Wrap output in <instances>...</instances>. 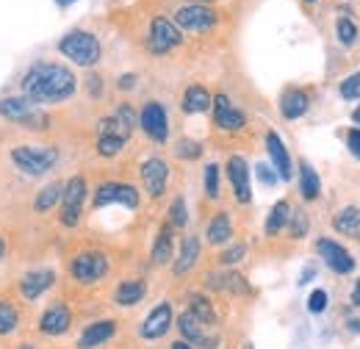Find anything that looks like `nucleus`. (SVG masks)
Instances as JSON below:
<instances>
[{
    "instance_id": "bb28decb",
    "label": "nucleus",
    "mask_w": 360,
    "mask_h": 349,
    "mask_svg": "<svg viewBox=\"0 0 360 349\" xmlns=\"http://www.w3.org/2000/svg\"><path fill=\"white\" fill-rule=\"evenodd\" d=\"M333 230L347 236V239H360V208L347 205L333 217Z\"/></svg>"
},
{
    "instance_id": "7c9ffc66",
    "label": "nucleus",
    "mask_w": 360,
    "mask_h": 349,
    "mask_svg": "<svg viewBox=\"0 0 360 349\" xmlns=\"http://www.w3.org/2000/svg\"><path fill=\"white\" fill-rule=\"evenodd\" d=\"M61 191H64V183H47L45 189L37 194V200H34V211L45 214L53 205H58L61 203Z\"/></svg>"
},
{
    "instance_id": "3c124183",
    "label": "nucleus",
    "mask_w": 360,
    "mask_h": 349,
    "mask_svg": "<svg viewBox=\"0 0 360 349\" xmlns=\"http://www.w3.org/2000/svg\"><path fill=\"white\" fill-rule=\"evenodd\" d=\"M352 122H355V125L360 128V106L355 108V111H352Z\"/></svg>"
},
{
    "instance_id": "6e6d98bb",
    "label": "nucleus",
    "mask_w": 360,
    "mask_h": 349,
    "mask_svg": "<svg viewBox=\"0 0 360 349\" xmlns=\"http://www.w3.org/2000/svg\"><path fill=\"white\" fill-rule=\"evenodd\" d=\"M3 253H6V241L0 239V258H3Z\"/></svg>"
},
{
    "instance_id": "c85d7f7f",
    "label": "nucleus",
    "mask_w": 360,
    "mask_h": 349,
    "mask_svg": "<svg viewBox=\"0 0 360 349\" xmlns=\"http://www.w3.org/2000/svg\"><path fill=\"white\" fill-rule=\"evenodd\" d=\"M300 194H302L305 203H316L321 197V180H319L316 170L305 158L300 161Z\"/></svg>"
},
{
    "instance_id": "5fc2aeb1",
    "label": "nucleus",
    "mask_w": 360,
    "mask_h": 349,
    "mask_svg": "<svg viewBox=\"0 0 360 349\" xmlns=\"http://www.w3.org/2000/svg\"><path fill=\"white\" fill-rule=\"evenodd\" d=\"M300 3H302V6H308V8H311V6H316V3H321V0H300Z\"/></svg>"
},
{
    "instance_id": "49530a36",
    "label": "nucleus",
    "mask_w": 360,
    "mask_h": 349,
    "mask_svg": "<svg viewBox=\"0 0 360 349\" xmlns=\"http://www.w3.org/2000/svg\"><path fill=\"white\" fill-rule=\"evenodd\" d=\"M314 269H305V272H302V277H300V286H305V283H311V280H314Z\"/></svg>"
},
{
    "instance_id": "0eeeda50",
    "label": "nucleus",
    "mask_w": 360,
    "mask_h": 349,
    "mask_svg": "<svg viewBox=\"0 0 360 349\" xmlns=\"http://www.w3.org/2000/svg\"><path fill=\"white\" fill-rule=\"evenodd\" d=\"M183 44V31L172 23V17H164V14H155L150 20V34H147V47L158 56H167L172 50H178Z\"/></svg>"
},
{
    "instance_id": "f3484780",
    "label": "nucleus",
    "mask_w": 360,
    "mask_h": 349,
    "mask_svg": "<svg viewBox=\"0 0 360 349\" xmlns=\"http://www.w3.org/2000/svg\"><path fill=\"white\" fill-rule=\"evenodd\" d=\"M280 117L283 120H288V122H294V120H302L305 114H308V108H311V97H308V91L300 87H288L283 94H280Z\"/></svg>"
},
{
    "instance_id": "37998d69",
    "label": "nucleus",
    "mask_w": 360,
    "mask_h": 349,
    "mask_svg": "<svg viewBox=\"0 0 360 349\" xmlns=\"http://www.w3.org/2000/svg\"><path fill=\"white\" fill-rule=\"evenodd\" d=\"M255 172H258V177H261L266 186H274V183L280 180V177H277V172L271 170L269 164H258V167H255Z\"/></svg>"
},
{
    "instance_id": "e433bc0d",
    "label": "nucleus",
    "mask_w": 360,
    "mask_h": 349,
    "mask_svg": "<svg viewBox=\"0 0 360 349\" xmlns=\"http://www.w3.org/2000/svg\"><path fill=\"white\" fill-rule=\"evenodd\" d=\"M219 180H222V170L217 161H211L205 167V194L208 200H219Z\"/></svg>"
},
{
    "instance_id": "2f4dec72",
    "label": "nucleus",
    "mask_w": 360,
    "mask_h": 349,
    "mask_svg": "<svg viewBox=\"0 0 360 349\" xmlns=\"http://www.w3.org/2000/svg\"><path fill=\"white\" fill-rule=\"evenodd\" d=\"M188 310L202 322V324H214L217 322V310L211 305V300L205 294H191L188 297Z\"/></svg>"
},
{
    "instance_id": "4d7b16f0",
    "label": "nucleus",
    "mask_w": 360,
    "mask_h": 349,
    "mask_svg": "<svg viewBox=\"0 0 360 349\" xmlns=\"http://www.w3.org/2000/svg\"><path fill=\"white\" fill-rule=\"evenodd\" d=\"M17 349H34L31 344H22V347H17Z\"/></svg>"
},
{
    "instance_id": "13d9d810",
    "label": "nucleus",
    "mask_w": 360,
    "mask_h": 349,
    "mask_svg": "<svg viewBox=\"0 0 360 349\" xmlns=\"http://www.w3.org/2000/svg\"><path fill=\"white\" fill-rule=\"evenodd\" d=\"M347 3H349V0H347Z\"/></svg>"
},
{
    "instance_id": "c756f323",
    "label": "nucleus",
    "mask_w": 360,
    "mask_h": 349,
    "mask_svg": "<svg viewBox=\"0 0 360 349\" xmlns=\"http://www.w3.org/2000/svg\"><path fill=\"white\" fill-rule=\"evenodd\" d=\"M288 217H291V205H288V200H277L274 205H271L269 217H266V224H264V233L266 236H277V233H283L285 227H288Z\"/></svg>"
},
{
    "instance_id": "603ef678",
    "label": "nucleus",
    "mask_w": 360,
    "mask_h": 349,
    "mask_svg": "<svg viewBox=\"0 0 360 349\" xmlns=\"http://www.w3.org/2000/svg\"><path fill=\"white\" fill-rule=\"evenodd\" d=\"M188 3H197V6H214L217 0H188Z\"/></svg>"
},
{
    "instance_id": "dca6fc26",
    "label": "nucleus",
    "mask_w": 360,
    "mask_h": 349,
    "mask_svg": "<svg viewBox=\"0 0 360 349\" xmlns=\"http://www.w3.org/2000/svg\"><path fill=\"white\" fill-rule=\"evenodd\" d=\"M208 324H202L191 310H183L178 316V330H180V338L183 341H188L191 347H205V349H214L219 344V338H214V336H208V330H205Z\"/></svg>"
},
{
    "instance_id": "393cba45",
    "label": "nucleus",
    "mask_w": 360,
    "mask_h": 349,
    "mask_svg": "<svg viewBox=\"0 0 360 349\" xmlns=\"http://www.w3.org/2000/svg\"><path fill=\"white\" fill-rule=\"evenodd\" d=\"M172 253H175V227L172 224H161L150 258H153L155 266H167V263L172 261Z\"/></svg>"
},
{
    "instance_id": "ddd939ff",
    "label": "nucleus",
    "mask_w": 360,
    "mask_h": 349,
    "mask_svg": "<svg viewBox=\"0 0 360 349\" xmlns=\"http://www.w3.org/2000/svg\"><path fill=\"white\" fill-rule=\"evenodd\" d=\"M211 111H214V125H217L219 131L238 133L247 128V117H244V111L236 108V106L230 103V97H227L225 91L214 94V106H211Z\"/></svg>"
},
{
    "instance_id": "c03bdc74",
    "label": "nucleus",
    "mask_w": 360,
    "mask_h": 349,
    "mask_svg": "<svg viewBox=\"0 0 360 349\" xmlns=\"http://www.w3.org/2000/svg\"><path fill=\"white\" fill-rule=\"evenodd\" d=\"M86 84H89V94L91 97H100V94H103V78H100V75H89V81H86Z\"/></svg>"
},
{
    "instance_id": "b1692460",
    "label": "nucleus",
    "mask_w": 360,
    "mask_h": 349,
    "mask_svg": "<svg viewBox=\"0 0 360 349\" xmlns=\"http://www.w3.org/2000/svg\"><path fill=\"white\" fill-rule=\"evenodd\" d=\"M211 106H214V94L205 87L194 84V87H188L183 91L180 108H183L186 114H205V111H211Z\"/></svg>"
},
{
    "instance_id": "09e8293b",
    "label": "nucleus",
    "mask_w": 360,
    "mask_h": 349,
    "mask_svg": "<svg viewBox=\"0 0 360 349\" xmlns=\"http://www.w3.org/2000/svg\"><path fill=\"white\" fill-rule=\"evenodd\" d=\"M172 349H194V347H191L188 341H183V338H180V341H175V344H172Z\"/></svg>"
},
{
    "instance_id": "5701e85b",
    "label": "nucleus",
    "mask_w": 360,
    "mask_h": 349,
    "mask_svg": "<svg viewBox=\"0 0 360 349\" xmlns=\"http://www.w3.org/2000/svg\"><path fill=\"white\" fill-rule=\"evenodd\" d=\"M200 253H202V241H200L197 236H186V239H183V244H180L178 261H175V266H172L175 277L188 274V272L197 266V261H200Z\"/></svg>"
},
{
    "instance_id": "c9c22d12",
    "label": "nucleus",
    "mask_w": 360,
    "mask_h": 349,
    "mask_svg": "<svg viewBox=\"0 0 360 349\" xmlns=\"http://www.w3.org/2000/svg\"><path fill=\"white\" fill-rule=\"evenodd\" d=\"M122 147H125V139H120V136H97V153H100L103 158L120 156Z\"/></svg>"
},
{
    "instance_id": "72a5a7b5",
    "label": "nucleus",
    "mask_w": 360,
    "mask_h": 349,
    "mask_svg": "<svg viewBox=\"0 0 360 349\" xmlns=\"http://www.w3.org/2000/svg\"><path fill=\"white\" fill-rule=\"evenodd\" d=\"M202 156V144L194 139H178L175 141V158L180 161H197Z\"/></svg>"
},
{
    "instance_id": "f704fd0d",
    "label": "nucleus",
    "mask_w": 360,
    "mask_h": 349,
    "mask_svg": "<svg viewBox=\"0 0 360 349\" xmlns=\"http://www.w3.org/2000/svg\"><path fill=\"white\" fill-rule=\"evenodd\" d=\"M167 219H169L167 224H172L175 230L188 224V208H186V200H183V197H175V200H172V205H169V211H167Z\"/></svg>"
},
{
    "instance_id": "39448f33",
    "label": "nucleus",
    "mask_w": 360,
    "mask_h": 349,
    "mask_svg": "<svg viewBox=\"0 0 360 349\" xmlns=\"http://www.w3.org/2000/svg\"><path fill=\"white\" fill-rule=\"evenodd\" d=\"M172 23L186 34H205L214 31L219 25V14L214 11V6H197V3H186L180 6L172 17Z\"/></svg>"
},
{
    "instance_id": "9d476101",
    "label": "nucleus",
    "mask_w": 360,
    "mask_h": 349,
    "mask_svg": "<svg viewBox=\"0 0 360 349\" xmlns=\"http://www.w3.org/2000/svg\"><path fill=\"white\" fill-rule=\"evenodd\" d=\"M91 203H94V208H105V205L120 203V205L136 211V208H139V189L131 186V183L105 180V183H100V186L94 189V200H91Z\"/></svg>"
},
{
    "instance_id": "7ed1b4c3",
    "label": "nucleus",
    "mask_w": 360,
    "mask_h": 349,
    "mask_svg": "<svg viewBox=\"0 0 360 349\" xmlns=\"http://www.w3.org/2000/svg\"><path fill=\"white\" fill-rule=\"evenodd\" d=\"M0 117L8 122H17L22 128H31V131H45L50 125L45 111L37 108V103L28 97H3L0 100Z\"/></svg>"
},
{
    "instance_id": "4be33fe9",
    "label": "nucleus",
    "mask_w": 360,
    "mask_h": 349,
    "mask_svg": "<svg viewBox=\"0 0 360 349\" xmlns=\"http://www.w3.org/2000/svg\"><path fill=\"white\" fill-rule=\"evenodd\" d=\"M335 39L344 44V47H352L360 39V25H358V14L349 11L347 6H341L335 11Z\"/></svg>"
},
{
    "instance_id": "a211bd4d",
    "label": "nucleus",
    "mask_w": 360,
    "mask_h": 349,
    "mask_svg": "<svg viewBox=\"0 0 360 349\" xmlns=\"http://www.w3.org/2000/svg\"><path fill=\"white\" fill-rule=\"evenodd\" d=\"M266 153H269V161L274 167V172L280 180H291L294 177V164H291V156H288V147L283 144V139L277 136V131H266Z\"/></svg>"
},
{
    "instance_id": "9b49d317",
    "label": "nucleus",
    "mask_w": 360,
    "mask_h": 349,
    "mask_svg": "<svg viewBox=\"0 0 360 349\" xmlns=\"http://www.w3.org/2000/svg\"><path fill=\"white\" fill-rule=\"evenodd\" d=\"M316 255L327 263V269L335 272V274H349V272H355V266H358V263H355V255H352L341 241L327 239V236L316 239Z\"/></svg>"
},
{
    "instance_id": "4468645a",
    "label": "nucleus",
    "mask_w": 360,
    "mask_h": 349,
    "mask_svg": "<svg viewBox=\"0 0 360 349\" xmlns=\"http://www.w3.org/2000/svg\"><path fill=\"white\" fill-rule=\"evenodd\" d=\"M139 174H141V186H144L147 197H153V200L164 197L167 183H169V164H167L164 158H158V156L147 158V161L141 164Z\"/></svg>"
},
{
    "instance_id": "4c0bfd02",
    "label": "nucleus",
    "mask_w": 360,
    "mask_h": 349,
    "mask_svg": "<svg viewBox=\"0 0 360 349\" xmlns=\"http://www.w3.org/2000/svg\"><path fill=\"white\" fill-rule=\"evenodd\" d=\"M17 324H20V316H17L14 305H8V303H3V300H0V336L14 333V330H17Z\"/></svg>"
},
{
    "instance_id": "1a4fd4ad",
    "label": "nucleus",
    "mask_w": 360,
    "mask_h": 349,
    "mask_svg": "<svg viewBox=\"0 0 360 349\" xmlns=\"http://www.w3.org/2000/svg\"><path fill=\"white\" fill-rule=\"evenodd\" d=\"M139 128L144 131V136L155 144H164L169 139V117L167 108L158 100H147L139 111Z\"/></svg>"
},
{
    "instance_id": "de8ad7c7",
    "label": "nucleus",
    "mask_w": 360,
    "mask_h": 349,
    "mask_svg": "<svg viewBox=\"0 0 360 349\" xmlns=\"http://www.w3.org/2000/svg\"><path fill=\"white\" fill-rule=\"evenodd\" d=\"M352 305L360 307V277H358V283H355V291H352Z\"/></svg>"
},
{
    "instance_id": "aec40b11",
    "label": "nucleus",
    "mask_w": 360,
    "mask_h": 349,
    "mask_svg": "<svg viewBox=\"0 0 360 349\" xmlns=\"http://www.w3.org/2000/svg\"><path fill=\"white\" fill-rule=\"evenodd\" d=\"M70 324H72V313H70V307L64 305V303L50 305L42 313V319H39V330L45 336H64L70 330Z\"/></svg>"
},
{
    "instance_id": "6e6552de",
    "label": "nucleus",
    "mask_w": 360,
    "mask_h": 349,
    "mask_svg": "<svg viewBox=\"0 0 360 349\" xmlns=\"http://www.w3.org/2000/svg\"><path fill=\"white\" fill-rule=\"evenodd\" d=\"M111 263L103 253L97 250H86V253H78L72 261H70V274L72 280L84 283V286H91V283H100L105 274H108Z\"/></svg>"
},
{
    "instance_id": "423d86ee",
    "label": "nucleus",
    "mask_w": 360,
    "mask_h": 349,
    "mask_svg": "<svg viewBox=\"0 0 360 349\" xmlns=\"http://www.w3.org/2000/svg\"><path fill=\"white\" fill-rule=\"evenodd\" d=\"M86 177L84 174H72L67 183H64V191H61V224L64 227H75L81 222L84 214V203H86Z\"/></svg>"
},
{
    "instance_id": "cd10ccee",
    "label": "nucleus",
    "mask_w": 360,
    "mask_h": 349,
    "mask_svg": "<svg viewBox=\"0 0 360 349\" xmlns=\"http://www.w3.org/2000/svg\"><path fill=\"white\" fill-rule=\"evenodd\" d=\"M144 294H147L144 280H125L114 288V303L120 307H134L144 300Z\"/></svg>"
},
{
    "instance_id": "8fccbe9b",
    "label": "nucleus",
    "mask_w": 360,
    "mask_h": 349,
    "mask_svg": "<svg viewBox=\"0 0 360 349\" xmlns=\"http://www.w3.org/2000/svg\"><path fill=\"white\" fill-rule=\"evenodd\" d=\"M347 327H352V333H360V322H358V319H352V322H347Z\"/></svg>"
},
{
    "instance_id": "20e7f679",
    "label": "nucleus",
    "mask_w": 360,
    "mask_h": 349,
    "mask_svg": "<svg viewBox=\"0 0 360 349\" xmlns=\"http://www.w3.org/2000/svg\"><path fill=\"white\" fill-rule=\"evenodd\" d=\"M11 161L14 167L28 177H42L45 172H50L58 161V150L56 147H14L11 150Z\"/></svg>"
},
{
    "instance_id": "79ce46f5",
    "label": "nucleus",
    "mask_w": 360,
    "mask_h": 349,
    "mask_svg": "<svg viewBox=\"0 0 360 349\" xmlns=\"http://www.w3.org/2000/svg\"><path fill=\"white\" fill-rule=\"evenodd\" d=\"M347 147H349V153L360 161V128L358 125L347 131Z\"/></svg>"
},
{
    "instance_id": "f257e3e1",
    "label": "nucleus",
    "mask_w": 360,
    "mask_h": 349,
    "mask_svg": "<svg viewBox=\"0 0 360 349\" xmlns=\"http://www.w3.org/2000/svg\"><path fill=\"white\" fill-rule=\"evenodd\" d=\"M20 89L34 103H64L78 91V78L70 67L56 61H37L25 70Z\"/></svg>"
},
{
    "instance_id": "6ab92c4d",
    "label": "nucleus",
    "mask_w": 360,
    "mask_h": 349,
    "mask_svg": "<svg viewBox=\"0 0 360 349\" xmlns=\"http://www.w3.org/2000/svg\"><path fill=\"white\" fill-rule=\"evenodd\" d=\"M53 283H56V272L53 269H31L20 280V294H22V300L34 303V300H39L45 294Z\"/></svg>"
},
{
    "instance_id": "58836bf2",
    "label": "nucleus",
    "mask_w": 360,
    "mask_h": 349,
    "mask_svg": "<svg viewBox=\"0 0 360 349\" xmlns=\"http://www.w3.org/2000/svg\"><path fill=\"white\" fill-rule=\"evenodd\" d=\"M247 255V244H241V241H236V244H230L225 253L219 255V266L222 269H233L236 263H241V258Z\"/></svg>"
},
{
    "instance_id": "f8f14e48",
    "label": "nucleus",
    "mask_w": 360,
    "mask_h": 349,
    "mask_svg": "<svg viewBox=\"0 0 360 349\" xmlns=\"http://www.w3.org/2000/svg\"><path fill=\"white\" fill-rule=\"evenodd\" d=\"M225 170L236 203L238 205H250L252 203V189H250V164H247V158L244 156H230Z\"/></svg>"
},
{
    "instance_id": "ea45409f",
    "label": "nucleus",
    "mask_w": 360,
    "mask_h": 349,
    "mask_svg": "<svg viewBox=\"0 0 360 349\" xmlns=\"http://www.w3.org/2000/svg\"><path fill=\"white\" fill-rule=\"evenodd\" d=\"M338 91L344 100H360V72H352L349 78H344Z\"/></svg>"
},
{
    "instance_id": "a878e982",
    "label": "nucleus",
    "mask_w": 360,
    "mask_h": 349,
    "mask_svg": "<svg viewBox=\"0 0 360 349\" xmlns=\"http://www.w3.org/2000/svg\"><path fill=\"white\" fill-rule=\"evenodd\" d=\"M205 239H208V244H214V247L230 244V241H233V222H230V214H225V211L214 214L211 222H208V227H205Z\"/></svg>"
},
{
    "instance_id": "864d4df0",
    "label": "nucleus",
    "mask_w": 360,
    "mask_h": 349,
    "mask_svg": "<svg viewBox=\"0 0 360 349\" xmlns=\"http://www.w3.org/2000/svg\"><path fill=\"white\" fill-rule=\"evenodd\" d=\"M75 0H56V6H61V8H67V6H72Z\"/></svg>"
},
{
    "instance_id": "412c9836",
    "label": "nucleus",
    "mask_w": 360,
    "mask_h": 349,
    "mask_svg": "<svg viewBox=\"0 0 360 349\" xmlns=\"http://www.w3.org/2000/svg\"><path fill=\"white\" fill-rule=\"evenodd\" d=\"M114 336H117V322H114V319L94 322V324H89V327L81 333L78 349H97V347H103L105 341H111Z\"/></svg>"
},
{
    "instance_id": "f03ea898",
    "label": "nucleus",
    "mask_w": 360,
    "mask_h": 349,
    "mask_svg": "<svg viewBox=\"0 0 360 349\" xmlns=\"http://www.w3.org/2000/svg\"><path fill=\"white\" fill-rule=\"evenodd\" d=\"M58 53H61L64 58H70L72 64H78V67H84V70H91V67L100 61L103 47H100V39H97L91 31L75 28V31H70V34L61 37Z\"/></svg>"
},
{
    "instance_id": "a18cd8bd",
    "label": "nucleus",
    "mask_w": 360,
    "mask_h": 349,
    "mask_svg": "<svg viewBox=\"0 0 360 349\" xmlns=\"http://www.w3.org/2000/svg\"><path fill=\"white\" fill-rule=\"evenodd\" d=\"M136 81H139V78H136L134 72H128V75H122V78L117 81V89H122V91H131V89H134Z\"/></svg>"
},
{
    "instance_id": "473e14b6",
    "label": "nucleus",
    "mask_w": 360,
    "mask_h": 349,
    "mask_svg": "<svg viewBox=\"0 0 360 349\" xmlns=\"http://www.w3.org/2000/svg\"><path fill=\"white\" fill-rule=\"evenodd\" d=\"M288 236L294 239V241H300V239H305L308 236V230H311V217L302 211V208H291V217H288Z\"/></svg>"
},
{
    "instance_id": "2eb2a0df",
    "label": "nucleus",
    "mask_w": 360,
    "mask_h": 349,
    "mask_svg": "<svg viewBox=\"0 0 360 349\" xmlns=\"http://www.w3.org/2000/svg\"><path fill=\"white\" fill-rule=\"evenodd\" d=\"M172 319H175V313H172V305L169 303H158V305L153 307L150 313H147V319L141 322V327H139V336L144 338V341H158V338H164L167 333H169V327H172Z\"/></svg>"
},
{
    "instance_id": "a19ab883",
    "label": "nucleus",
    "mask_w": 360,
    "mask_h": 349,
    "mask_svg": "<svg viewBox=\"0 0 360 349\" xmlns=\"http://www.w3.org/2000/svg\"><path fill=\"white\" fill-rule=\"evenodd\" d=\"M327 305H330L327 291H324V288H314L311 297H308V310H311V313H324Z\"/></svg>"
}]
</instances>
